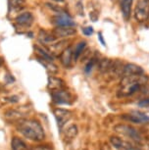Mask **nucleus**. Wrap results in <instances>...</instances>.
Masks as SVG:
<instances>
[{"instance_id":"nucleus-8","label":"nucleus","mask_w":149,"mask_h":150,"mask_svg":"<svg viewBox=\"0 0 149 150\" xmlns=\"http://www.w3.org/2000/svg\"><path fill=\"white\" fill-rule=\"evenodd\" d=\"M144 71L140 66L133 63H128L124 66L123 69V77L124 76H133V75H142Z\"/></svg>"},{"instance_id":"nucleus-3","label":"nucleus","mask_w":149,"mask_h":150,"mask_svg":"<svg viewBox=\"0 0 149 150\" xmlns=\"http://www.w3.org/2000/svg\"><path fill=\"white\" fill-rule=\"evenodd\" d=\"M134 18L137 22H145L149 18V0H138Z\"/></svg>"},{"instance_id":"nucleus-14","label":"nucleus","mask_w":149,"mask_h":150,"mask_svg":"<svg viewBox=\"0 0 149 150\" xmlns=\"http://www.w3.org/2000/svg\"><path fill=\"white\" fill-rule=\"evenodd\" d=\"M56 38L54 35L47 33L46 30H39L38 33V40L41 42L42 44H52L56 41Z\"/></svg>"},{"instance_id":"nucleus-13","label":"nucleus","mask_w":149,"mask_h":150,"mask_svg":"<svg viewBox=\"0 0 149 150\" xmlns=\"http://www.w3.org/2000/svg\"><path fill=\"white\" fill-rule=\"evenodd\" d=\"M68 47V42L67 40H61L59 42H54V43L50 44L49 46V53L51 54H57L61 55V53Z\"/></svg>"},{"instance_id":"nucleus-1","label":"nucleus","mask_w":149,"mask_h":150,"mask_svg":"<svg viewBox=\"0 0 149 150\" xmlns=\"http://www.w3.org/2000/svg\"><path fill=\"white\" fill-rule=\"evenodd\" d=\"M17 129L26 138L32 141H41L45 137L43 128L35 120H20Z\"/></svg>"},{"instance_id":"nucleus-15","label":"nucleus","mask_w":149,"mask_h":150,"mask_svg":"<svg viewBox=\"0 0 149 150\" xmlns=\"http://www.w3.org/2000/svg\"><path fill=\"white\" fill-rule=\"evenodd\" d=\"M11 148L12 150H30L29 145L20 137H14L11 140Z\"/></svg>"},{"instance_id":"nucleus-24","label":"nucleus","mask_w":149,"mask_h":150,"mask_svg":"<svg viewBox=\"0 0 149 150\" xmlns=\"http://www.w3.org/2000/svg\"><path fill=\"white\" fill-rule=\"evenodd\" d=\"M133 113L134 115L136 116L137 118L139 119L140 122H141L142 124H144V123H148L149 122V117L147 115H145L144 113H142V112H139V111H131Z\"/></svg>"},{"instance_id":"nucleus-21","label":"nucleus","mask_w":149,"mask_h":150,"mask_svg":"<svg viewBox=\"0 0 149 150\" xmlns=\"http://www.w3.org/2000/svg\"><path fill=\"white\" fill-rule=\"evenodd\" d=\"M121 118L123 119V120H125L126 122H131V123H134V124H142L141 122L138 118L136 117V115L133 114V112L129 113V114H123L121 116Z\"/></svg>"},{"instance_id":"nucleus-5","label":"nucleus","mask_w":149,"mask_h":150,"mask_svg":"<svg viewBox=\"0 0 149 150\" xmlns=\"http://www.w3.org/2000/svg\"><path fill=\"white\" fill-rule=\"evenodd\" d=\"M51 96L53 102H55L56 104H68V105L72 104L73 97L67 90L61 89L57 90V91H53L51 93Z\"/></svg>"},{"instance_id":"nucleus-2","label":"nucleus","mask_w":149,"mask_h":150,"mask_svg":"<svg viewBox=\"0 0 149 150\" xmlns=\"http://www.w3.org/2000/svg\"><path fill=\"white\" fill-rule=\"evenodd\" d=\"M114 131L120 134H123L125 137L131 138V140L136 142H141L142 141V135L137 131L136 128L126 124H119L114 127Z\"/></svg>"},{"instance_id":"nucleus-27","label":"nucleus","mask_w":149,"mask_h":150,"mask_svg":"<svg viewBox=\"0 0 149 150\" xmlns=\"http://www.w3.org/2000/svg\"><path fill=\"white\" fill-rule=\"evenodd\" d=\"M83 35H86V36L91 35L92 33H93V28H92V27H86V28H84V29H83Z\"/></svg>"},{"instance_id":"nucleus-12","label":"nucleus","mask_w":149,"mask_h":150,"mask_svg":"<svg viewBox=\"0 0 149 150\" xmlns=\"http://www.w3.org/2000/svg\"><path fill=\"white\" fill-rule=\"evenodd\" d=\"M74 59V51L72 47H67L60 55V61L64 67L69 68L72 65V61Z\"/></svg>"},{"instance_id":"nucleus-22","label":"nucleus","mask_w":149,"mask_h":150,"mask_svg":"<svg viewBox=\"0 0 149 150\" xmlns=\"http://www.w3.org/2000/svg\"><path fill=\"white\" fill-rule=\"evenodd\" d=\"M5 116H6L7 118L12 119V120H18V121L22 120V118L24 117L22 113L16 111V110H10V111L6 112L5 113Z\"/></svg>"},{"instance_id":"nucleus-10","label":"nucleus","mask_w":149,"mask_h":150,"mask_svg":"<svg viewBox=\"0 0 149 150\" xmlns=\"http://www.w3.org/2000/svg\"><path fill=\"white\" fill-rule=\"evenodd\" d=\"M16 23L22 27H30L33 23V16L30 12H24L17 16Z\"/></svg>"},{"instance_id":"nucleus-30","label":"nucleus","mask_w":149,"mask_h":150,"mask_svg":"<svg viewBox=\"0 0 149 150\" xmlns=\"http://www.w3.org/2000/svg\"><path fill=\"white\" fill-rule=\"evenodd\" d=\"M98 13L96 12V11H91L90 13H89V18L91 19L92 22H96L97 19H98Z\"/></svg>"},{"instance_id":"nucleus-19","label":"nucleus","mask_w":149,"mask_h":150,"mask_svg":"<svg viewBox=\"0 0 149 150\" xmlns=\"http://www.w3.org/2000/svg\"><path fill=\"white\" fill-rule=\"evenodd\" d=\"M35 49L36 53L40 56V58H39V59L44 60V61H47V62H51V63H52L53 58H52V56L50 55L49 52H46L45 50H43V48H41L39 46H35Z\"/></svg>"},{"instance_id":"nucleus-18","label":"nucleus","mask_w":149,"mask_h":150,"mask_svg":"<svg viewBox=\"0 0 149 150\" xmlns=\"http://www.w3.org/2000/svg\"><path fill=\"white\" fill-rule=\"evenodd\" d=\"M131 4H133V0H123L122 1L121 8H122L123 16L126 20H128L131 16Z\"/></svg>"},{"instance_id":"nucleus-25","label":"nucleus","mask_w":149,"mask_h":150,"mask_svg":"<svg viewBox=\"0 0 149 150\" xmlns=\"http://www.w3.org/2000/svg\"><path fill=\"white\" fill-rule=\"evenodd\" d=\"M46 6L48 8H50L51 10L55 11V12H58V13L63 12V9H62L59 5H55V4H52V3H46Z\"/></svg>"},{"instance_id":"nucleus-9","label":"nucleus","mask_w":149,"mask_h":150,"mask_svg":"<svg viewBox=\"0 0 149 150\" xmlns=\"http://www.w3.org/2000/svg\"><path fill=\"white\" fill-rule=\"evenodd\" d=\"M53 23L58 27H75V22L66 14H60L53 18Z\"/></svg>"},{"instance_id":"nucleus-32","label":"nucleus","mask_w":149,"mask_h":150,"mask_svg":"<svg viewBox=\"0 0 149 150\" xmlns=\"http://www.w3.org/2000/svg\"><path fill=\"white\" fill-rule=\"evenodd\" d=\"M98 38H99V40L101 41V43H102V45H104V46H105V41H104V39H103L102 33H98Z\"/></svg>"},{"instance_id":"nucleus-23","label":"nucleus","mask_w":149,"mask_h":150,"mask_svg":"<svg viewBox=\"0 0 149 150\" xmlns=\"http://www.w3.org/2000/svg\"><path fill=\"white\" fill-rule=\"evenodd\" d=\"M26 0H9L10 7L14 8V9H20V8L24 7Z\"/></svg>"},{"instance_id":"nucleus-33","label":"nucleus","mask_w":149,"mask_h":150,"mask_svg":"<svg viewBox=\"0 0 149 150\" xmlns=\"http://www.w3.org/2000/svg\"><path fill=\"white\" fill-rule=\"evenodd\" d=\"M53 1H56V2H59V3H62V2H64L65 0H53Z\"/></svg>"},{"instance_id":"nucleus-34","label":"nucleus","mask_w":149,"mask_h":150,"mask_svg":"<svg viewBox=\"0 0 149 150\" xmlns=\"http://www.w3.org/2000/svg\"><path fill=\"white\" fill-rule=\"evenodd\" d=\"M2 65V60H1V58H0V66Z\"/></svg>"},{"instance_id":"nucleus-6","label":"nucleus","mask_w":149,"mask_h":150,"mask_svg":"<svg viewBox=\"0 0 149 150\" xmlns=\"http://www.w3.org/2000/svg\"><path fill=\"white\" fill-rule=\"evenodd\" d=\"M77 30L74 27H57L53 30V35L56 38H67L76 35Z\"/></svg>"},{"instance_id":"nucleus-11","label":"nucleus","mask_w":149,"mask_h":150,"mask_svg":"<svg viewBox=\"0 0 149 150\" xmlns=\"http://www.w3.org/2000/svg\"><path fill=\"white\" fill-rule=\"evenodd\" d=\"M64 86H65V83L63 81V80H61V79H59V78H56V77H53V76L48 77L47 87H48V89L51 90L52 92L64 89Z\"/></svg>"},{"instance_id":"nucleus-16","label":"nucleus","mask_w":149,"mask_h":150,"mask_svg":"<svg viewBox=\"0 0 149 150\" xmlns=\"http://www.w3.org/2000/svg\"><path fill=\"white\" fill-rule=\"evenodd\" d=\"M114 62L110 60V59H102L100 60L99 64H98V69L101 73H107L110 72L112 67H113Z\"/></svg>"},{"instance_id":"nucleus-20","label":"nucleus","mask_w":149,"mask_h":150,"mask_svg":"<svg viewBox=\"0 0 149 150\" xmlns=\"http://www.w3.org/2000/svg\"><path fill=\"white\" fill-rule=\"evenodd\" d=\"M85 46H86L85 41H81L80 43L77 44V46H76V48H75V51H74V60L75 61L81 55V53L83 52Z\"/></svg>"},{"instance_id":"nucleus-4","label":"nucleus","mask_w":149,"mask_h":150,"mask_svg":"<svg viewBox=\"0 0 149 150\" xmlns=\"http://www.w3.org/2000/svg\"><path fill=\"white\" fill-rule=\"evenodd\" d=\"M53 113H54V116H55L56 120H57L59 129L63 128V127L71 120V118L73 116V113L70 111V110L63 109V108H56L53 110Z\"/></svg>"},{"instance_id":"nucleus-7","label":"nucleus","mask_w":149,"mask_h":150,"mask_svg":"<svg viewBox=\"0 0 149 150\" xmlns=\"http://www.w3.org/2000/svg\"><path fill=\"white\" fill-rule=\"evenodd\" d=\"M110 142L118 150H134V146L131 142L122 139L119 137H111Z\"/></svg>"},{"instance_id":"nucleus-28","label":"nucleus","mask_w":149,"mask_h":150,"mask_svg":"<svg viewBox=\"0 0 149 150\" xmlns=\"http://www.w3.org/2000/svg\"><path fill=\"white\" fill-rule=\"evenodd\" d=\"M30 150H52L51 147H49L48 145H38L35 147H32Z\"/></svg>"},{"instance_id":"nucleus-31","label":"nucleus","mask_w":149,"mask_h":150,"mask_svg":"<svg viewBox=\"0 0 149 150\" xmlns=\"http://www.w3.org/2000/svg\"><path fill=\"white\" fill-rule=\"evenodd\" d=\"M77 8H78V13H80V15L83 16V4H81V1H78L77 3Z\"/></svg>"},{"instance_id":"nucleus-17","label":"nucleus","mask_w":149,"mask_h":150,"mask_svg":"<svg viewBox=\"0 0 149 150\" xmlns=\"http://www.w3.org/2000/svg\"><path fill=\"white\" fill-rule=\"evenodd\" d=\"M78 127L76 125H71V126H69L67 128L65 132H64V137L67 140H72L78 135Z\"/></svg>"},{"instance_id":"nucleus-29","label":"nucleus","mask_w":149,"mask_h":150,"mask_svg":"<svg viewBox=\"0 0 149 150\" xmlns=\"http://www.w3.org/2000/svg\"><path fill=\"white\" fill-rule=\"evenodd\" d=\"M94 63H95L94 59H91V60H90V62H88V64L86 65V66H85V68H84V71H85L86 73H89V72H90V71H91V69H92V67H93Z\"/></svg>"},{"instance_id":"nucleus-26","label":"nucleus","mask_w":149,"mask_h":150,"mask_svg":"<svg viewBox=\"0 0 149 150\" xmlns=\"http://www.w3.org/2000/svg\"><path fill=\"white\" fill-rule=\"evenodd\" d=\"M137 104H138L139 107H142V108H147V107L149 106V98L142 99V100H140Z\"/></svg>"}]
</instances>
